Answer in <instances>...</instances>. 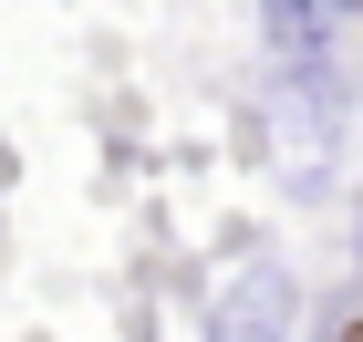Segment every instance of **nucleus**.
I'll return each instance as SVG.
<instances>
[{"instance_id":"f257e3e1","label":"nucleus","mask_w":363,"mask_h":342,"mask_svg":"<svg viewBox=\"0 0 363 342\" xmlns=\"http://www.w3.org/2000/svg\"><path fill=\"white\" fill-rule=\"evenodd\" d=\"M291 301L301 290L280 280V270H250V280L218 301V321H208V342H291Z\"/></svg>"},{"instance_id":"f03ea898","label":"nucleus","mask_w":363,"mask_h":342,"mask_svg":"<svg viewBox=\"0 0 363 342\" xmlns=\"http://www.w3.org/2000/svg\"><path fill=\"white\" fill-rule=\"evenodd\" d=\"M322 11H342V21H353V11H363V0H322Z\"/></svg>"}]
</instances>
